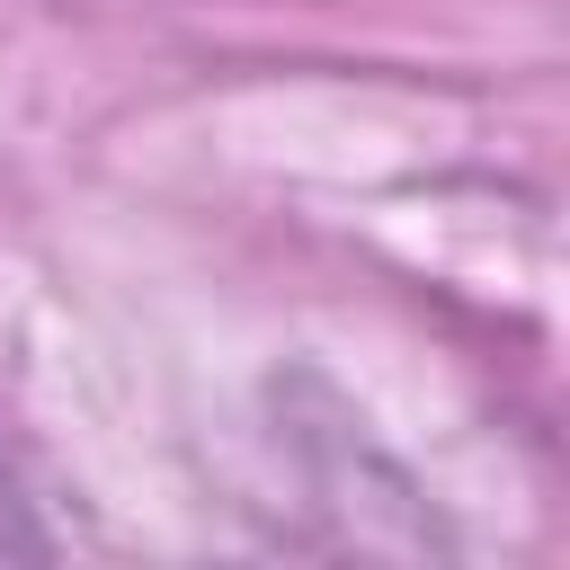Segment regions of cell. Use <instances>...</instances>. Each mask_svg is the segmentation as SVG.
Returning <instances> with one entry per match:
<instances>
[{
  "instance_id": "cell-1",
  "label": "cell",
  "mask_w": 570,
  "mask_h": 570,
  "mask_svg": "<svg viewBox=\"0 0 570 570\" xmlns=\"http://www.w3.org/2000/svg\"><path fill=\"white\" fill-rule=\"evenodd\" d=\"M0 561H53V534L36 525V508H27L9 463H0Z\"/></svg>"
}]
</instances>
